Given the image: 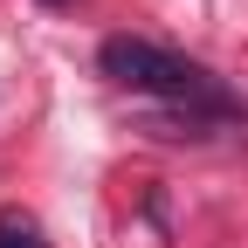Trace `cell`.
Returning <instances> with one entry per match:
<instances>
[{"label":"cell","instance_id":"1","mask_svg":"<svg viewBox=\"0 0 248 248\" xmlns=\"http://www.w3.org/2000/svg\"><path fill=\"white\" fill-rule=\"evenodd\" d=\"M97 62H104V76L124 83V90H145V97H166V104H207V110H228L221 90L207 83L200 62H186V55H172V48H152V42H138V35H110Z\"/></svg>","mask_w":248,"mask_h":248},{"label":"cell","instance_id":"2","mask_svg":"<svg viewBox=\"0 0 248 248\" xmlns=\"http://www.w3.org/2000/svg\"><path fill=\"white\" fill-rule=\"evenodd\" d=\"M0 248H48V241H42V228L28 221V214L7 207V214H0Z\"/></svg>","mask_w":248,"mask_h":248},{"label":"cell","instance_id":"3","mask_svg":"<svg viewBox=\"0 0 248 248\" xmlns=\"http://www.w3.org/2000/svg\"><path fill=\"white\" fill-rule=\"evenodd\" d=\"M48 7H62V0H48Z\"/></svg>","mask_w":248,"mask_h":248}]
</instances>
